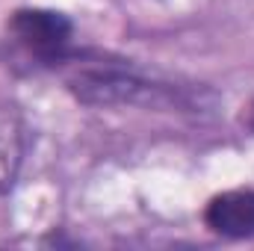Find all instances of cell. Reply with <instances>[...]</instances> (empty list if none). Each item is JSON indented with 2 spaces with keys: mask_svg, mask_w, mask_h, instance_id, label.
Instances as JSON below:
<instances>
[{
  "mask_svg": "<svg viewBox=\"0 0 254 251\" xmlns=\"http://www.w3.org/2000/svg\"><path fill=\"white\" fill-rule=\"evenodd\" d=\"M9 33L15 42L45 65L65 63L71 57V21L54 9H18L9 18Z\"/></svg>",
  "mask_w": 254,
  "mask_h": 251,
  "instance_id": "7a4b0ae2",
  "label": "cell"
},
{
  "mask_svg": "<svg viewBox=\"0 0 254 251\" xmlns=\"http://www.w3.org/2000/svg\"><path fill=\"white\" fill-rule=\"evenodd\" d=\"M204 222L210 231L231 240L254 237V189H231L216 195L204 210Z\"/></svg>",
  "mask_w": 254,
  "mask_h": 251,
  "instance_id": "3957f363",
  "label": "cell"
},
{
  "mask_svg": "<svg viewBox=\"0 0 254 251\" xmlns=\"http://www.w3.org/2000/svg\"><path fill=\"white\" fill-rule=\"evenodd\" d=\"M27 154V127L15 107L0 104V189L12 187Z\"/></svg>",
  "mask_w": 254,
  "mask_h": 251,
  "instance_id": "277c9868",
  "label": "cell"
},
{
  "mask_svg": "<svg viewBox=\"0 0 254 251\" xmlns=\"http://www.w3.org/2000/svg\"><path fill=\"white\" fill-rule=\"evenodd\" d=\"M71 92L92 107H119V104H136V107H192L187 92L169 83H151L125 65H89L80 68L68 80Z\"/></svg>",
  "mask_w": 254,
  "mask_h": 251,
  "instance_id": "6da1fadb",
  "label": "cell"
}]
</instances>
